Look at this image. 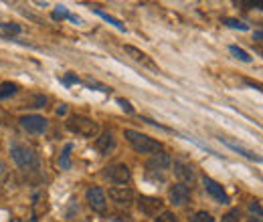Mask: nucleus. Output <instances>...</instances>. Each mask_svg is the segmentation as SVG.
I'll return each instance as SVG.
<instances>
[{"label": "nucleus", "instance_id": "obj_1", "mask_svg": "<svg viewBox=\"0 0 263 222\" xmlns=\"http://www.w3.org/2000/svg\"><path fill=\"white\" fill-rule=\"evenodd\" d=\"M123 135L132 143V147L136 151H140V153H158L162 149L160 141H156V139H152V137H148V135H144V133H140L136 129H125Z\"/></svg>", "mask_w": 263, "mask_h": 222}, {"label": "nucleus", "instance_id": "obj_2", "mask_svg": "<svg viewBox=\"0 0 263 222\" xmlns=\"http://www.w3.org/2000/svg\"><path fill=\"white\" fill-rule=\"evenodd\" d=\"M67 129L73 131V133H77V135H81V137L91 139V137L97 135L99 125H97V121H93V119H89L85 115H71L67 119Z\"/></svg>", "mask_w": 263, "mask_h": 222}, {"label": "nucleus", "instance_id": "obj_3", "mask_svg": "<svg viewBox=\"0 0 263 222\" xmlns=\"http://www.w3.org/2000/svg\"><path fill=\"white\" fill-rule=\"evenodd\" d=\"M10 155H12V159H14L20 168H34V165L38 163V157H36L34 149L28 147L26 143H14V145L10 147Z\"/></svg>", "mask_w": 263, "mask_h": 222}, {"label": "nucleus", "instance_id": "obj_4", "mask_svg": "<svg viewBox=\"0 0 263 222\" xmlns=\"http://www.w3.org/2000/svg\"><path fill=\"white\" fill-rule=\"evenodd\" d=\"M105 178H107L109 182H113V184L123 186V184L129 182L132 174H129V168H127V165H123V163H115V165L105 168Z\"/></svg>", "mask_w": 263, "mask_h": 222}, {"label": "nucleus", "instance_id": "obj_5", "mask_svg": "<svg viewBox=\"0 0 263 222\" xmlns=\"http://www.w3.org/2000/svg\"><path fill=\"white\" fill-rule=\"evenodd\" d=\"M87 202H89V206H91V210H95V212H105V208H107V200H105V192L99 188V186H91V188H87Z\"/></svg>", "mask_w": 263, "mask_h": 222}, {"label": "nucleus", "instance_id": "obj_6", "mask_svg": "<svg viewBox=\"0 0 263 222\" xmlns=\"http://www.w3.org/2000/svg\"><path fill=\"white\" fill-rule=\"evenodd\" d=\"M20 125L28 133H42L47 129V119L40 115H24L20 117Z\"/></svg>", "mask_w": 263, "mask_h": 222}, {"label": "nucleus", "instance_id": "obj_7", "mask_svg": "<svg viewBox=\"0 0 263 222\" xmlns=\"http://www.w3.org/2000/svg\"><path fill=\"white\" fill-rule=\"evenodd\" d=\"M109 198L117 206H129L134 202V192L125 186H117V188H109Z\"/></svg>", "mask_w": 263, "mask_h": 222}, {"label": "nucleus", "instance_id": "obj_8", "mask_svg": "<svg viewBox=\"0 0 263 222\" xmlns=\"http://www.w3.org/2000/svg\"><path fill=\"white\" fill-rule=\"evenodd\" d=\"M146 168H148V172H166L168 168H170V155L168 153H154L150 159H148V163H146Z\"/></svg>", "mask_w": 263, "mask_h": 222}, {"label": "nucleus", "instance_id": "obj_9", "mask_svg": "<svg viewBox=\"0 0 263 222\" xmlns=\"http://www.w3.org/2000/svg\"><path fill=\"white\" fill-rule=\"evenodd\" d=\"M202 184H204L206 192H208L216 202H221V204H229V196H227V192L223 190V186H221L218 182H214V180H210V178H204Z\"/></svg>", "mask_w": 263, "mask_h": 222}, {"label": "nucleus", "instance_id": "obj_10", "mask_svg": "<svg viewBox=\"0 0 263 222\" xmlns=\"http://www.w3.org/2000/svg\"><path fill=\"white\" fill-rule=\"evenodd\" d=\"M188 196H190V190H188V186H184V184H176V186H172L170 192H168V198H170V202H172L174 206L186 204V202H188Z\"/></svg>", "mask_w": 263, "mask_h": 222}, {"label": "nucleus", "instance_id": "obj_11", "mask_svg": "<svg viewBox=\"0 0 263 222\" xmlns=\"http://www.w3.org/2000/svg\"><path fill=\"white\" fill-rule=\"evenodd\" d=\"M174 174H176V178L180 180V184H192L194 182V172H192V168L188 165V163H184V161H174Z\"/></svg>", "mask_w": 263, "mask_h": 222}, {"label": "nucleus", "instance_id": "obj_12", "mask_svg": "<svg viewBox=\"0 0 263 222\" xmlns=\"http://www.w3.org/2000/svg\"><path fill=\"white\" fill-rule=\"evenodd\" d=\"M162 208V200L160 198H152V196H142L140 198V210L148 216H156L158 210Z\"/></svg>", "mask_w": 263, "mask_h": 222}, {"label": "nucleus", "instance_id": "obj_13", "mask_svg": "<svg viewBox=\"0 0 263 222\" xmlns=\"http://www.w3.org/2000/svg\"><path fill=\"white\" fill-rule=\"evenodd\" d=\"M95 147L105 155V153H109L113 147H115V139H113V133L111 131H103L99 137H97V141H95Z\"/></svg>", "mask_w": 263, "mask_h": 222}, {"label": "nucleus", "instance_id": "obj_14", "mask_svg": "<svg viewBox=\"0 0 263 222\" xmlns=\"http://www.w3.org/2000/svg\"><path fill=\"white\" fill-rule=\"evenodd\" d=\"M221 141H223V143H227V145H229L231 149L239 151L241 155L249 157V159H259V155H257V153H253L251 149H247V147H243V145H239V143H235V141H231V139H227V137H221Z\"/></svg>", "mask_w": 263, "mask_h": 222}, {"label": "nucleus", "instance_id": "obj_15", "mask_svg": "<svg viewBox=\"0 0 263 222\" xmlns=\"http://www.w3.org/2000/svg\"><path fill=\"white\" fill-rule=\"evenodd\" d=\"M16 91H18L16 83H12V81H4V83H0V99H8V97H12Z\"/></svg>", "mask_w": 263, "mask_h": 222}, {"label": "nucleus", "instance_id": "obj_16", "mask_svg": "<svg viewBox=\"0 0 263 222\" xmlns=\"http://www.w3.org/2000/svg\"><path fill=\"white\" fill-rule=\"evenodd\" d=\"M125 52H127V54H132L136 61H142V63H146V65L154 67V63L148 59V54H146V52H142V50H138L136 46H129V44H127V46H125Z\"/></svg>", "mask_w": 263, "mask_h": 222}, {"label": "nucleus", "instance_id": "obj_17", "mask_svg": "<svg viewBox=\"0 0 263 222\" xmlns=\"http://www.w3.org/2000/svg\"><path fill=\"white\" fill-rule=\"evenodd\" d=\"M95 12H97V14H99V16L103 18V20H107L109 24H113V26H115L117 30H121V32L125 30V26H123V24H121V22H119L117 18H113V16H109V14H105V12H101V10H95Z\"/></svg>", "mask_w": 263, "mask_h": 222}, {"label": "nucleus", "instance_id": "obj_18", "mask_svg": "<svg viewBox=\"0 0 263 222\" xmlns=\"http://www.w3.org/2000/svg\"><path fill=\"white\" fill-rule=\"evenodd\" d=\"M71 143H67L65 145V149H63V153H61V157H59V163H61V168H65V170H69L71 168V161H69V151H71Z\"/></svg>", "mask_w": 263, "mask_h": 222}, {"label": "nucleus", "instance_id": "obj_19", "mask_svg": "<svg viewBox=\"0 0 263 222\" xmlns=\"http://www.w3.org/2000/svg\"><path fill=\"white\" fill-rule=\"evenodd\" d=\"M229 50H231V54H235V57H237L239 61H243V63H249V61H251V57H249L243 48H239V46H235V44H233Z\"/></svg>", "mask_w": 263, "mask_h": 222}, {"label": "nucleus", "instance_id": "obj_20", "mask_svg": "<svg viewBox=\"0 0 263 222\" xmlns=\"http://www.w3.org/2000/svg\"><path fill=\"white\" fill-rule=\"evenodd\" d=\"M239 218H241L239 208H233V210H229V212L223 216V220H221V222H239Z\"/></svg>", "mask_w": 263, "mask_h": 222}, {"label": "nucleus", "instance_id": "obj_21", "mask_svg": "<svg viewBox=\"0 0 263 222\" xmlns=\"http://www.w3.org/2000/svg\"><path fill=\"white\" fill-rule=\"evenodd\" d=\"M190 222H214V220H212V216H210L208 212H196V214L190 218Z\"/></svg>", "mask_w": 263, "mask_h": 222}, {"label": "nucleus", "instance_id": "obj_22", "mask_svg": "<svg viewBox=\"0 0 263 222\" xmlns=\"http://www.w3.org/2000/svg\"><path fill=\"white\" fill-rule=\"evenodd\" d=\"M225 24L231 26V28H239V30H247V24H243L241 20H235V18H225Z\"/></svg>", "mask_w": 263, "mask_h": 222}, {"label": "nucleus", "instance_id": "obj_23", "mask_svg": "<svg viewBox=\"0 0 263 222\" xmlns=\"http://www.w3.org/2000/svg\"><path fill=\"white\" fill-rule=\"evenodd\" d=\"M154 222H176V216L172 212H162Z\"/></svg>", "mask_w": 263, "mask_h": 222}, {"label": "nucleus", "instance_id": "obj_24", "mask_svg": "<svg viewBox=\"0 0 263 222\" xmlns=\"http://www.w3.org/2000/svg\"><path fill=\"white\" fill-rule=\"evenodd\" d=\"M67 16H69V12H67L65 6H57V10L53 12V18H55V20H59V18H67Z\"/></svg>", "mask_w": 263, "mask_h": 222}, {"label": "nucleus", "instance_id": "obj_25", "mask_svg": "<svg viewBox=\"0 0 263 222\" xmlns=\"http://www.w3.org/2000/svg\"><path fill=\"white\" fill-rule=\"evenodd\" d=\"M2 28H4V30H8V32H14V34H18V32H20V26H18V24H14V22H2Z\"/></svg>", "mask_w": 263, "mask_h": 222}, {"label": "nucleus", "instance_id": "obj_26", "mask_svg": "<svg viewBox=\"0 0 263 222\" xmlns=\"http://www.w3.org/2000/svg\"><path fill=\"white\" fill-rule=\"evenodd\" d=\"M117 103L121 105V109H123V111H127V113H132V111H134V109H132V105H129L125 99H117Z\"/></svg>", "mask_w": 263, "mask_h": 222}, {"label": "nucleus", "instance_id": "obj_27", "mask_svg": "<svg viewBox=\"0 0 263 222\" xmlns=\"http://www.w3.org/2000/svg\"><path fill=\"white\" fill-rule=\"evenodd\" d=\"M63 83H65V85H71V83H79V79H77L75 75H67V77L63 79Z\"/></svg>", "mask_w": 263, "mask_h": 222}, {"label": "nucleus", "instance_id": "obj_28", "mask_svg": "<svg viewBox=\"0 0 263 222\" xmlns=\"http://www.w3.org/2000/svg\"><path fill=\"white\" fill-rule=\"evenodd\" d=\"M249 208H251V212H257V216H261V206H259L257 202H251Z\"/></svg>", "mask_w": 263, "mask_h": 222}, {"label": "nucleus", "instance_id": "obj_29", "mask_svg": "<svg viewBox=\"0 0 263 222\" xmlns=\"http://www.w3.org/2000/svg\"><path fill=\"white\" fill-rule=\"evenodd\" d=\"M57 113H59V115H65V113H67V105H61V107L57 109Z\"/></svg>", "mask_w": 263, "mask_h": 222}, {"label": "nucleus", "instance_id": "obj_30", "mask_svg": "<svg viewBox=\"0 0 263 222\" xmlns=\"http://www.w3.org/2000/svg\"><path fill=\"white\" fill-rule=\"evenodd\" d=\"M4 170H6V165H4V163H2V161H0V176H2V174H4Z\"/></svg>", "mask_w": 263, "mask_h": 222}]
</instances>
